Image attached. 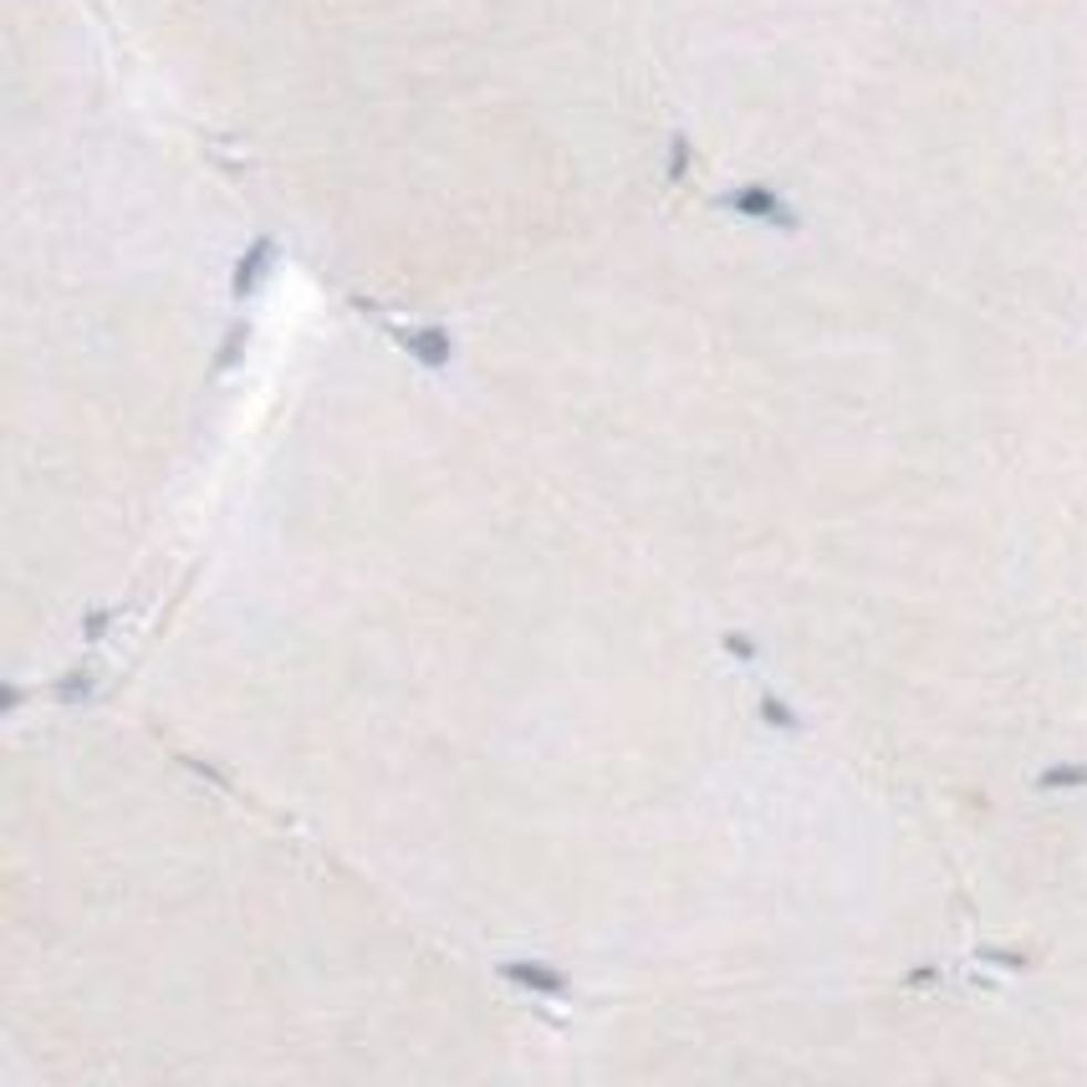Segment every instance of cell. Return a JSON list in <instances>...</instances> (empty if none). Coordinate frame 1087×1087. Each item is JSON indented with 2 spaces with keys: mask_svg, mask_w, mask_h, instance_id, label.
Instances as JSON below:
<instances>
[{
  "mask_svg": "<svg viewBox=\"0 0 1087 1087\" xmlns=\"http://www.w3.org/2000/svg\"><path fill=\"white\" fill-rule=\"evenodd\" d=\"M505 975L511 981H521V985H531V991H546V995H562L567 985H562V975H552V970H542V965H526V960H511L505 965Z\"/></svg>",
  "mask_w": 1087,
  "mask_h": 1087,
  "instance_id": "obj_1",
  "label": "cell"
}]
</instances>
